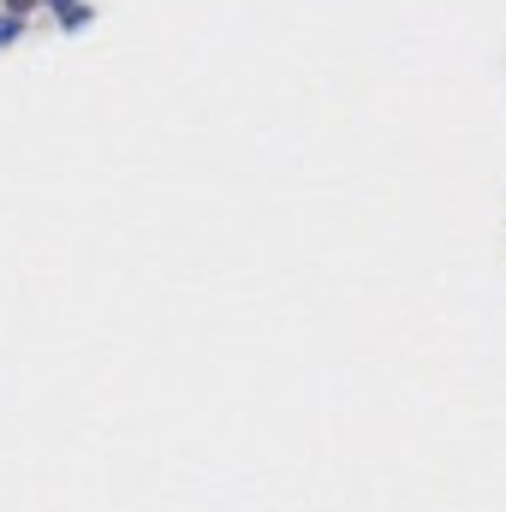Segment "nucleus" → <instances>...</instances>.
Returning a JSON list of instances; mask_svg holds the SVG:
<instances>
[{
	"label": "nucleus",
	"mask_w": 506,
	"mask_h": 512,
	"mask_svg": "<svg viewBox=\"0 0 506 512\" xmlns=\"http://www.w3.org/2000/svg\"><path fill=\"white\" fill-rule=\"evenodd\" d=\"M48 18H54L66 36H84V30L96 24V6H90V0H66V6H60V12H48Z\"/></svg>",
	"instance_id": "f257e3e1"
},
{
	"label": "nucleus",
	"mask_w": 506,
	"mask_h": 512,
	"mask_svg": "<svg viewBox=\"0 0 506 512\" xmlns=\"http://www.w3.org/2000/svg\"><path fill=\"white\" fill-rule=\"evenodd\" d=\"M0 12H6V18H18V24H30V18L42 12V0H0Z\"/></svg>",
	"instance_id": "f03ea898"
},
{
	"label": "nucleus",
	"mask_w": 506,
	"mask_h": 512,
	"mask_svg": "<svg viewBox=\"0 0 506 512\" xmlns=\"http://www.w3.org/2000/svg\"><path fill=\"white\" fill-rule=\"evenodd\" d=\"M24 30H30V24H18V18H6V12H0V54H6V48H18V42H24Z\"/></svg>",
	"instance_id": "7ed1b4c3"
},
{
	"label": "nucleus",
	"mask_w": 506,
	"mask_h": 512,
	"mask_svg": "<svg viewBox=\"0 0 506 512\" xmlns=\"http://www.w3.org/2000/svg\"><path fill=\"white\" fill-rule=\"evenodd\" d=\"M60 6H66V0H42V12H60Z\"/></svg>",
	"instance_id": "20e7f679"
}]
</instances>
